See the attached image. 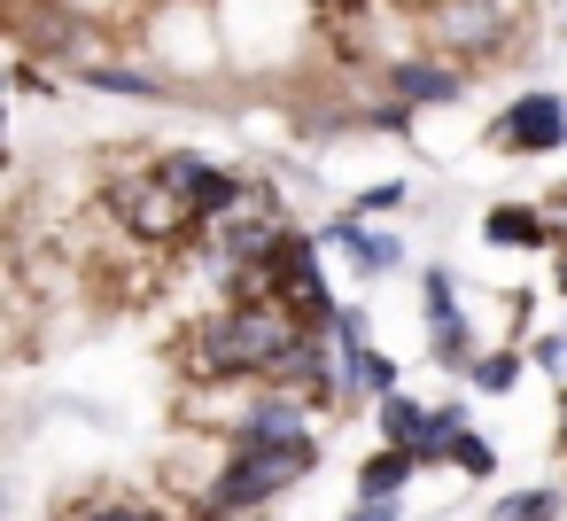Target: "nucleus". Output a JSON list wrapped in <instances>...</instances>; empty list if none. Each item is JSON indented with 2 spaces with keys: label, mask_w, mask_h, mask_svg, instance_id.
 Listing matches in <instances>:
<instances>
[{
  "label": "nucleus",
  "mask_w": 567,
  "mask_h": 521,
  "mask_svg": "<svg viewBox=\"0 0 567 521\" xmlns=\"http://www.w3.org/2000/svg\"><path fill=\"white\" fill-rule=\"evenodd\" d=\"M296 335H303L296 304H272V296H257V304H234V311L203 319V335H195V374H203V381L272 374V366L288 358V343H296Z\"/></svg>",
  "instance_id": "f257e3e1"
},
{
  "label": "nucleus",
  "mask_w": 567,
  "mask_h": 521,
  "mask_svg": "<svg viewBox=\"0 0 567 521\" xmlns=\"http://www.w3.org/2000/svg\"><path fill=\"white\" fill-rule=\"evenodd\" d=\"M311 467H319V443H311V436H249V428H241L226 474H218L210 498H203V521H226V513H241V505H265V498H280L288 482H303Z\"/></svg>",
  "instance_id": "f03ea898"
},
{
  "label": "nucleus",
  "mask_w": 567,
  "mask_h": 521,
  "mask_svg": "<svg viewBox=\"0 0 567 521\" xmlns=\"http://www.w3.org/2000/svg\"><path fill=\"white\" fill-rule=\"evenodd\" d=\"M117 218L141 234V242H187V234H203V218H195V203L164 180V172H148V180H125L117 195Z\"/></svg>",
  "instance_id": "7ed1b4c3"
},
{
  "label": "nucleus",
  "mask_w": 567,
  "mask_h": 521,
  "mask_svg": "<svg viewBox=\"0 0 567 521\" xmlns=\"http://www.w3.org/2000/svg\"><path fill=\"white\" fill-rule=\"evenodd\" d=\"M567 141V102L559 94H520V102H505V118H497V149L505 156H551Z\"/></svg>",
  "instance_id": "20e7f679"
},
{
  "label": "nucleus",
  "mask_w": 567,
  "mask_h": 521,
  "mask_svg": "<svg viewBox=\"0 0 567 521\" xmlns=\"http://www.w3.org/2000/svg\"><path fill=\"white\" fill-rule=\"evenodd\" d=\"M435 40L458 48V55H482L505 40V0H443L435 9Z\"/></svg>",
  "instance_id": "39448f33"
},
{
  "label": "nucleus",
  "mask_w": 567,
  "mask_h": 521,
  "mask_svg": "<svg viewBox=\"0 0 567 521\" xmlns=\"http://www.w3.org/2000/svg\"><path fill=\"white\" fill-rule=\"evenodd\" d=\"M427 350H435V366H474V335H466V319H458V288H451V273H427Z\"/></svg>",
  "instance_id": "423d86ee"
},
{
  "label": "nucleus",
  "mask_w": 567,
  "mask_h": 521,
  "mask_svg": "<svg viewBox=\"0 0 567 521\" xmlns=\"http://www.w3.org/2000/svg\"><path fill=\"white\" fill-rule=\"evenodd\" d=\"M389 86H396L404 110H420V102H458L466 94V71H451V63H396Z\"/></svg>",
  "instance_id": "0eeeda50"
},
{
  "label": "nucleus",
  "mask_w": 567,
  "mask_h": 521,
  "mask_svg": "<svg viewBox=\"0 0 567 521\" xmlns=\"http://www.w3.org/2000/svg\"><path fill=\"white\" fill-rule=\"evenodd\" d=\"M265 381H280V389H327L334 366H327V350H319V327H303V335L288 343V358H280Z\"/></svg>",
  "instance_id": "6e6552de"
},
{
  "label": "nucleus",
  "mask_w": 567,
  "mask_h": 521,
  "mask_svg": "<svg viewBox=\"0 0 567 521\" xmlns=\"http://www.w3.org/2000/svg\"><path fill=\"white\" fill-rule=\"evenodd\" d=\"M334 242L358 257V273H396V265H404L396 234H373V226H358V218H342V226H334Z\"/></svg>",
  "instance_id": "1a4fd4ad"
},
{
  "label": "nucleus",
  "mask_w": 567,
  "mask_h": 521,
  "mask_svg": "<svg viewBox=\"0 0 567 521\" xmlns=\"http://www.w3.org/2000/svg\"><path fill=\"white\" fill-rule=\"evenodd\" d=\"M420 459L404 451V443H389V451H373L365 467H358V498H396L404 490V474H412Z\"/></svg>",
  "instance_id": "9d476101"
},
{
  "label": "nucleus",
  "mask_w": 567,
  "mask_h": 521,
  "mask_svg": "<svg viewBox=\"0 0 567 521\" xmlns=\"http://www.w3.org/2000/svg\"><path fill=\"white\" fill-rule=\"evenodd\" d=\"M482 234H489V242H513V249H544V218H536V211H520V203L489 211V218H482Z\"/></svg>",
  "instance_id": "9b49d317"
},
{
  "label": "nucleus",
  "mask_w": 567,
  "mask_h": 521,
  "mask_svg": "<svg viewBox=\"0 0 567 521\" xmlns=\"http://www.w3.org/2000/svg\"><path fill=\"white\" fill-rule=\"evenodd\" d=\"M559 490H513V498H497L489 505V521H559Z\"/></svg>",
  "instance_id": "f8f14e48"
},
{
  "label": "nucleus",
  "mask_w": 567,
  "mask_h": 521,
  "mask_svg": "<svg viewBox=\"0 0 567 521\" xmlns=\"http://www.w3.org/2000/svg\"><path fill=\"white\" fill-rule=\"evenodd\" d=\"M420 428H427V412H420L412 397H396V389H389V397H381V436L412 451V443H420Z\"/></svg>",
  "instance_id": "ddd939ff"
},
{
  "label": "nucleus",
  "mask_w": 567,
  "mask_h": 521,
  "mask_svg": "<svg viewBox=\"0 0 567 521\" xmlns=\"http://www.w3.org/2000/svg\"><path fill=\"white\" fill-rule=\"evenodd\" d=\"M86 86H102V94H164V79H148V71H125V63H94L86 71Z\"/></svg>",
  "instance_id": "4468645a"
},
{
  "label": "nucleus",
  "mask_w": 567,
  "mask_h": 521,
  "mask_svg": "<svg viewBox=\"0 0 567 521\" xmlns=\"http://www.w3.org/2000/svg\"><path fill=\"white\" fill-rule=\"evenodd\" d=\"M342 374H350L358 389H373V397H389V389H396V358H389V350H350V366H342Z\"/></svg>",
  "instance_id": "2eb2a0df"
},
{
  "label": "nucleus",
  "mask_w": 567,
  "mask_h": 521,
  "mask_svg": "<svg viewBox=\"0 0 567 521\" xmlns=\"http://www.w3.org/2000/svg\"><path fill=\"white\" fill-rule=\"evenodd\" d=\"M466 374H474V389H482V397H505V389L520 381V358H513V350H489V358H474Z\"/></svg>",
  "instance_id": "dca6fc26"
},
{
  "label": "nucleus",
  "mask_w": 567,
  "mask_h": 521,
  "mask_svg": "<svg viewBox=\"0 0 567 521\" xmlns=\"http://www.w3.org/2000/svg\"><path fill=\"white\" fill-rule=\"evenodd\" d=\"M241 428H249V436H311V420H303L296 405H257Z\"/></svg>",
  "instance_id": "f3484780"
},
{
  "label": "nucleus",
  "mask_w": 567,
  "mask_h": 521,
  "mask_svg": "<svg viewBox=\"0 0 567 521\" xmlns=\"http://www.w3.org/2000/svg\"><path fill=\"white\" fill-rule=\"evenodd\" d=\"M451 467H466V474H489V467H497V451H489L474 428H458V436H451Z\"/></svg>",
  "instance_id": "a211bd4d"
},
{
  "label": "nucleus",
  "mask_w": 567,
  "mask_h": 521,
  "mask_svg": "<svg viewBox=\"0 0 567 521\" xmlns=\"http://www.w3.org/2000/svg\"><path fill=\"white\" fill-rule=\"evenodd\" d=\"M404 203H412V187H404V180H381V187H365V195H358V211H381V218H389V211H404Z\"/></svg>",
  "instance_id": "6ab92c4d"
},
{
  "label": "nucleus",
  "mask_w": 567,
  "mask_h": 521,
  "mask_svg": "<svg viewBox=\"0 0 567 521\" xmlns=\"http://www.w3.org/2000/svg\"><path fill=\"white\" fill-rule=\"evenodd\" d=\"M528 358H536V366H544V374H567V335H544V343H536V350H528Z\"/></svg>",
  "instance_id": "aec40b11"
},
{
  "label": "nucleus",
  "mask_w": 567,
  "mask_h": 521,
  "mask_svg": "<svg viewBox=\"0 0 567 521\" xmlns=\"http://www.w3.org/2000/svg\"><path fill=\"white\" fill-rule=\"evenodd\" d=\"M350 521H396V498H358V513Z\"/></svg>",
  "instance_id": "412c9836"
},
{
  "label": "nucleus",
  "mask_w": 567,
  "mask_h": 521,
  "mask_svg": "<svg viewBox=\"0 0 567 521\" xmlns=\"http://www.w3.org/2000/svg\"><path fill=\"white\" fill-rule=\"evenodd\" d=\"M102 521H164L156 505H102Z\"/></svg>",
  "instance_id": "4be33fe9"
},
{
  "label": "nucleus",
  "mask_w": 567,
  "mask_h": 521,
  "mask_svg": "<svg viewBox=\"0 0 567 521\" xmlns=\"http://www.w3.org/2000/svg\"><path fill=\"white\" fill-rule=\"evenodd\" d=\"M551 428H559V443H567V389H559V412H551Z\"/></svg>",
  "instance_id": "5701e85b"
},
{
  "label": "nucleus",
  "mask_w": 567,
  "mask_h": 521,
  "mask_svg": "<svg viewBox=\"0 0 567 521\" xmlns=\"http://www.w3.org/2000/svg\"><path fill=\"white\" fill-rule=\"evenodd\" d=\"M94 521H102V513H94Z\"/></svg>",
  "instance_id": "b1692460"
}]
</instances>
